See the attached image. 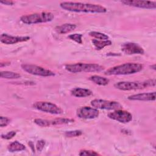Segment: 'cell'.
<instances>
[{"mask_svg":"<svg viewBox=\"0 0 156 156\" xmlns=\"http://www.w3.org/2000/svg\"><path fill=\"white\" fill-rule=\"evenodd\" d=\"M29 146L30 147V148H31V149L32 150V152H35V149H34V143H33V142L32 141H30L29 142Z\"/></svg>","mask_w":156,"mask_h":156,"instance_id":"4dcf8cb0","label":"cell"},{"mask_svg":"<svg viewBox=\"0 0 156 156\" xmlns=\"http://www.w3.org/2000/svg\"><path fill=\"white\" fill-rule=\"evenodd\" d=\"M66 70L73 73L81 72H101L104 69V67L95 63H76L68 64L65 66Z\"/></svg>","mask_w":156,"mask_h":156,"instance_id":"5b68a950","label":"cell"},{"mask_svg":"<svg viewBox=\"0 0 156 156\" xmlns=\"http://www.w3.org/2000/svg\"><path fill=\"white\" fill-rule=\"evenodd\" d=\"M10 122V119L7 117L1 116L0 117V126L1 127H6Z\"/></svg>","mask_w":156,"mask_h":156,"instance_id":"4316f807","label":"cell"},{"mask_svg":"<svg viewBox=\"0 0 156 156\" xmlns=\"http://www.w3.org/2000/svg\"><path fill=\"white\" fill-rule=\"evenodd\" d=\"M90 104L93 107L97 109L115 110L118 109H121L122 108V105L120 103L113 101L95 99L92 100Z\"/></svg>","mask_w":156,"mask_h":156,"instance_id":"52a82bcc","label":"cell"},{"mask_svg":"<svg viewBox=\"0 0 156 156\" xmlns=\"http://www.w3.org/2000/svg\"><path fill=\"white\" fill-rule=\"evenodd\" d=\"M150 67H151L152 69H153L154 70H155V69H156V67H155V64L153 65H151Z\"/></svg>","mask_w":156,"mask_h":156,"instance_id":"1f68e13d","label":"cell"},{"mask_svg":"<svg viewBox=\"0 0 156 156\" xmlns=\"http://www.w3.org/2000/svg\"><path fill=\"white\" fill-rule=\"evenodd\" d=\"M82 134V130H69L66 131L65 132V135L66 137L72 138V137H77L79 136Z\"/></svg>","mask_w":156,"mask_h":156,"instance_id":"cb8c5ba5","label":"cell"},{"mask_svg":"<svg viewBox=\"0 0 156 156\" xmlns=\"http://www.w3.org/2000/svg\"><path fill=\"white\" fill-rule=\"evenodd\" d=\"M88 79L93 82V83L98 85H102L105 86L107 85L109 83V79H108L106 77H102L98 75H93L88 77Z\"/></svg>","mask_w":156,"mask_h":156,"instance_id":"e0dca14e","label":"cell"},{"mask_svg":"<svg viewBox=\"0 0 156 156\" xmlns=\"http://www.w3.org/2000/svg\"><path fill=\"white\" fill-rule=\"evenodd\" d=\"M79 155L80 156L82 155H91V156H94V155H99L100 154H98V152L94 151H91V150H86V149H83L80 151Z\"/></svg>","mask_w":156,"mask_h":156,"instance_id":"484cf974","label":"cell"},{"mask_svg":"<svg viewBox=\"0 0 156 156\" xmlns=\"http://www.w3.org/2000/svg\"><path fill=\"white\" fill-rule=\"evenodd\" d=\"M71 94L77 98H85L90 96L92 94L93 92L87 88H74L71 91Z\"/></svg>","mask_w":156,"mask_h":156,"instance_id":"2e32d148","label":"cell"},{"mask_svg":"<svg viewBox=\"0 0 156 156\" xmlns=\"http://www.w3.org/2000/svg\"><path fill=\"white\" fill-rule=\"evenodd\" d=\"M108 117L113 120H115L121 123H128L132 120V114L126 110L118 109L107 115Z\"/></svg>","mask_w":156,"mask_h":156,"instance_id":"9c48e42d","label":"cell"},{"mask_svg":"<svg viewBox=\"0 0 156 156\" xmlns=\"http://www.w3.org/2000/svg\"><path fill=\"white\" fill-rule=\"evenodd\" d=\"M156 81L155 79L144 81H122L114 84L115 88L122 91L141 90L150 87H155Z\"/></svg>","mask_w":156,"mask_h":156,"instance_id":"3957f363","label":"cell"},{"mask_svg":"<svg viewBox=\"0 0 156 156\" xmlns=\"http://www.w3.org/2000/svg\"><path fill=\"white\" fill-rule=\"evenodd\" d=\"M76 28V25L72 23H65L55 27V30L59 34H65L74 30Z\"/></svg>","mask_w":156,"mask_h":156,"instance_id":"9a60e30c","label":"cell"},{"mask_svg":"<svg viewBox=\"0 0 156 156\" xmlns=\"http://www.w3.org/2000/svg\"><path fill=\"white\" fill-rule=\"evenodd\" d=\"M91 42L96 50H101L105 46H110L112 44V41L109 40H99L97 39H93L91 40Z\"/></svg>","mask_w":156,"mask_h":156,"instance_id":"d6986e66","label":"cell"},{"mask_svg":"<svg viewBox=\"0 0 156 156\" xmlns=\"http://www.w3.org/2000/svg\"><path fill=\"white\" fill-rule=\"evenodd\" d=\"M82 35L80 34H71L68 36V38L73 40L75 42H76L78 44H82Z\"/></svg>","mask_w":156,"mask_h":156,"instance_id":"d4e9b609","label":"cell"},{"mask_svg":"<svg viewBox=\"0 0 156 156\" xmlns=\"http://www.w3.org/2000/svg\"><path fill=\"white\" fill-rule=\"evenodd\" d=\"M0 76L1 78H5L8 79H16L21 77V75L17 73L9 71H3L0 73Z\"/></svg>","mask_w":156,"mask_h":156,"instance_id":"ffe728a7","label":"cell"},{"mask_svg":"<svg viewBox=\"0 0 156 156\" xmlns=\"http://www.w3.org/2000/svg\"><path fill=\"white\" fill-rule=\"evenodd\" d=\"M76 115L81 119H94L99 116V112L98 110L94 107L83 106L77 109Z\"/></svg>","mask_w":156,"mask_h":156,"instance_id":"30bf717a","label":"cell"},{"mask_svg":"<svg viewBox=\"0 0 156 156\" xmlns=\"http://www.w3.org/2000/svg\"><path fill=\"white\" fill-rule=\"evenodd\" d=\"M143 68V65L138 63H126L110 68L104 72L106 76L129 75L141 71Z\"/></svg>","mask_w":156,"mask_h":156,"instance_id":"7a4b0ae2","label":"cell"},{"mask_svg":"<svg viewBox=\"0 0 156 156\" xmlns=\"http://www.w3.org/2000/svg\"><path fill=\"white\" fill-rule=\"evenodd\" d=\"M7 149L10 152H19V151H22L25 150L26 147L23 144L20 143L19 141H15L8 145Z\"/></svg>","mask_w":156,"mask_h":156,"instance_id":"ac0fdd59","label":"cell"},{"mask_svg":"<svg viewBox=\"0 0 156 156\" xmlns=\"http://www.w3.org/2000/svg\"><path fill=\"white\" fill-rule=\"evenodd\" d=\"M121 2L124 5L132 6L138 8L146 9H155L156 8V2L151 1H138V0H124Z\"/></svg>","mask_w":156,"mask_h":156,"instance_id":"8fae6325","label":"cell"},{"mask_svg":"<svg viewBox=\"0 0 156 156\" xmlns=\"http://www.w3.org/2000/svg\"><path fill=\"white\" fill-rule=\"evenodd\" d=\"M121 51L127 55L143 54L144 52L143 48L140 45L133 42L123 43L121 45Z\"/></svg>","mask_w":156,"mask_h":156,"instance_id":"7c38bea8","label":"cell"},{"mask_svg":"<svg viewBox=\"0 0 156 156\" xmlns=\"http://www.w3.org/2000/svg\"><path fill=\"white\" fill-rule=\"evenodd\" d=\"M15 135H16V132L12 130V131L9 132L8 133H7L5 134H2L1 138L2 139H5V140H10L12 138H13Z\"/></svg>","mask_w":156,"mask_h":156,"instance_id":"83f0119b","label":"cell"},{"mask_svg":"<svg viewBox=\"0 0 156 156\" xmlns=\"http://www.w3.org/2000/svg\"><path fill=\"white\" fill-rule=\"evenodd\" d=\"M60 7L63 10L74 12L101 13L107 12V9L101 5L89 3L62 2L60 3Z\"/></svg>","mask_w":156,"mask_h":156,"instance_id":"6da1fadb","label":"cell"},{"mask_svg":"<svg viewBox=\"0 0 156 156\" xmlns=\"http://www.w3.org/2000/svg\"><path fill=\"white\" fill-rule=\"evenodd\" d=\"M21 67L24 71L32 75L42 77H50L55 75V73L52 71L35 65L22 64Z\"/></svg>","mask_w":156,"mask_h":156,"instance_id":"ba28073f","label":"cell"},{"mask_svg":"<svg viewBox=\"0 0 156 156\" xmlns=\"http://www.w3.org/2000/svg\"><path fill=\"white\" fill-rule=\"evenodd\" d=\"M33 107L39 111L53 115H60L63 113L62 108L57 105L49 102L37 101L34 103Z\"/></svg>","mask_w":156,"mask_h":156,"instance_id":"8992f818","label":"cell"},{"mask_svg":"<svg viewBox=\"0 0 156 156\" xmlns=\"http://www.w3.org/2000/svg\"><path fill=\"white\" fill-rule=\"evenodd\" d=\"M29 40L30 37L28 36H12L7 34H2L0 36L1 42L5 44H13Z\"/></svg>","mask_w":156,"mask_h":156,"instance_id":"4fadbf2b","label":"cell"},{"mask_svg":"<svg viewBox=\"0 0 156 156\" xmlns=\"http://www.w3.org/2000/svg\"><path fill=\"white\" fill-rule=\"evenodd\" d=\"M34 122L37 126L41 127H46L51 126L50 120L44 119H41V118H36L34 119Z\"/></svg>","mask_w":156,"mask_h":156,"instance_id":"603a6c76","label":"cell"},{"mask_svg":"<svg viewBox=\"0 0 156 156\" xmlns=\"http://www.w3.org/2000/svg\"><path fill=\"white\" fill-rule=\"evenodd\" d=\"M89 35L99 40H108L109 37L107 35L96 31H91L89 33Z\"/></svg>","mask_w":156,"mask_h":156,"instance_id":"7402d4cb","label":"cell"},{"mask_svg":"<svg viewBox=\"0 0 156 156\" xmlns=\"http://www.w3.org/2000/svg\"><path fill=\"white\" fill-rule=\"evenodd\" d=\"M45 145V141L43 140H40L37 141V143H36V149L37 150V151L38 152H41Z\"/></svg>","mask_w":156,"mask_h":156,"instance_id":"f1b7e54d","label":"cell"},{"mask_svg":"<svg viewBox=\"0 0 156 156\" xmlns=\"http://www.w3.org/2000/svg\"><path fill=\"white\" fill-rule=\"evenodd\" d=\"M54 18V15L51 12H41L23 15L21 16L20 20L23 23L26 24H35L50 22Z\"/></svg>","mask_w":156,"mask_h":156,"instance_id":"277c9868","label":"cell"},{"mask_svg":"<svg viewBox=\"0 0 156 156\" xmlns=\"http://www.w3.org/2000/svg\"><path fill=\"white\" fill-rule=\"evenodd\" d=\"M156 92H148L138 93L129 96L127 99L131 101H152L155 100Z\"/></svg>","mask_w":156,"mask_h":156,"instance_id":"5bb4252c","label":"cell"},{"mask_svg":"<svg viewBox=\"0 0 156 156\" xmlns=\"http://www.w3.org/2000/svg\"><path fill=\"white\" fill-rule=\"evenodd\" d=\"M1 4H4V5H13V4L15 3L13 1H1L0 2Z\"/></svg>","mask_w":156,"mask_h":156,"instance_id":"f546056e","label":"cell"},{"mask_svg":"<svg viewBox=\"0 0 156 156\" xmlns=\"http://www.w3.org/2000/svg\"><path fill=\"white\" fill-rule=\"evenodd\" d=\"M74 120L73 119L68 118H55L54 119L50 120L51 126H55V125H61V124H66L74 122Z\"/></svg>","mask_w":156,"mask_h":156,"instance_id":"44dd1931","label":"cell"}]
</instances>
